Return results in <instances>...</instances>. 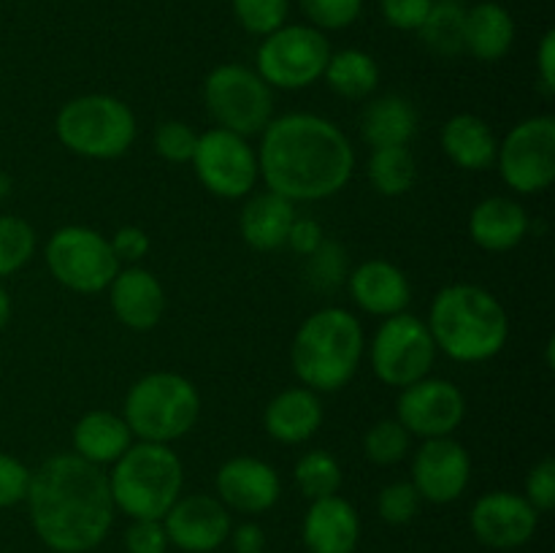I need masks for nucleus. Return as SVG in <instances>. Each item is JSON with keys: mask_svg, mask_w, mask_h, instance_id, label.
<instances>
[{"mask_svg": "<svg viewBox=\"0 0 555 553\" xmlns=\"http://www.w3.org/2000/svg\"><path fill=\"white\" fill-rule=\"evenodd\" d=\"M27 513L38 540L54 553H90L114 526V499L103 466L57 453L30 475Z\"/></svg>", "mask_w": 555, "mask_h": 553, "instance_id": "nucleus-1", "label": "nucleus"}, {"mask_svg": "<svg viewBox=\"0 0 555 553\" xmlns=\"http://www.w3.org/2000/svg\"><path fill=\"white\" fill-rule=\"evenodd\" d=\"M255 152L266 188L293 204L341 193L356 168V152L339 125L309 112L271 119Z\"/></svg>", "mask_w": 555, "mask_h": 553, "instance_id": "nucleus-2", "label": "nucleus"}, {"mask_svg": "<svg viewBox=\"0 0 555 553\" xmlns=\"http://www.w3.org/2000/svg\"><path fill=\"white\" fill-rule=\"evenodd\" d=\"M437 350L455 363L496 358L509 339V318L491 291L455 282L434 296L426 320Z\"/></svg>", "mask_w": 555, "mask_h": 553, "instance_id": "nucleus-3", "label": "nucleus"}, {"mask_svg": "<svg viewBox=\"0 0 555 553\" xmlns=\"http://www.w3.org/2000/svg\"><path fill=\"white\" fill-rule=\"evenodd\" d=\"M366 336L350 309L323 307L309 314L293 336V372L314 394L341 390L361 366Z\"/></svg>", "mask_w": 555, "mask_h": 553, "instance_id": "nucleus-4", "label": "nucleus"}, {"mask_svg": "<svg viewBox=\"0 0 555 553\" xmlns=\"http://www.w3.org/2000/svg\"><path fill=\"white\" fill-rule=\"evenodd\" d=\"M106 475L114 507L122 510L130 520H163L182 497L184 466L171 445L133 442Z\"/></svg>", "mask_w": 555, "mask_h": 553, "instance_id": "nucleus-5", "label": "nucleus"}, {"mask_svg": "<svg viewBox=\"0 0 555 553\" xmlns=\"http://www.w3.org/2000/svg\"><path fill=\"white\" fill-rule=\"evenodd\" d=\"M122 417L139 442L171 445L198 423L201 394L184 374L150 372L130 385Z\"/></svg>", "mask_w": 555, "mask_h": 553, "instance_id": "nucleus-6", "label": "nucleus"}, {"mask_svg": "<svg viewBox=\"0 0 555 553\" xmlns=\"http://www.w3.org/2000/svg\"><path fill=\"white\" fill-rule=\"evenodd\" d=\"M60 144L90 160L122 157L135 141V114L119 98L106 92L70 98L54 119Z\"/></svg>", "mask_w": 555, "mask_h": 553, "instance_id": "nucleus-7", "label": "nucleus"}, {"mask_svg": "<svg viewBox=\"0 0 555 553\" xmlns=\"http://www.w3.org/2000/svg\"><path fill=\"white\" fill-rule=\"evenodd\" d=\"M206 112L231 133L260 136L274 119V90L260 79L258 70L238 63L217 65L204 79Z\"/></svg>", "mask_w": 555, "mask_h": 553, "instance_id": "nucleus-8", "label": "nucleus"}, {"mask_svg": "<svg viewBox=\"0 0 555 553\" xmlns=\"http://www.w3.org/2000/svg\"><path fill=\"white\" fill-rule=\"evenodd\" d=\"M331 57V43L312 25H282L258 47L255 70L271 90H307L323 79Z\"/></svg>", "mask_w": 555, "mask_h": 553, "instance_id": "nucleus-9", "label": "nucleus"}, {"mask_svg": "<svg viewBox=\"0 0 555 553\" xmlns=\"http://www.w3.org/2000/svg\"><path fill=\"white\" fill-rule=\"evenodd\" d=\"M47 266L54 280L68 291L92 296L108 291L122 263L103 233L87 226H65L49 236Z\"/></svg>", "mask_w": 555, "mask_h": 553, "instance_id": "nucleus-10", "label": "nucleus"}, {"mask_svg": "<svg viewBox=\"0 0 555 553\" xmlns=\"http://www.w3.org/2000/svg\"><path fill=\"white\" fill-rule=\"evenodd\" d=\"M434 358H437V345L431 339V331L426 320L412 312L385 318L369 347L374 377L383 380L390 388H406L428 377Z\"/></svg>", "mask_w": 555, "mask_h": 553, "instance_id": "nucleus-11", "label": "nucleus"}, {"mask_svg": "<svg viewBox=\"0 0 555 553\" xmlns=\"http://www.w3.org/2000/svg\"><path fill=\"white\" fill-rule=\"evenodd\" d=\"M496 166L504 184L520 195H537L555 179V117L537 114L515 125L499 141Z\"/></svg>", "mask_w": 555, "mask_h": 553, "instance_id": "nucleus-12", "label": "nucleus"}, {"mask_svg": "<svg viewBox=\"0 0 555 553\" xmlns=\"http://www.w3.org/2000/svg\"><path fill=\"white\" fill-rule=\"evenodd\" d=\"M201 184L217 198H247L260 179L258 152L244 136L211 128L198 136L193 160Z\"/></svg>", "mask_w": 555, "mask_h": 553, "instance_id": "nucleus-13", "label": "nucleus"}, {"mask_svg": "<svg viewBox=\"0 0 555 553\" xmlns=\"http://www.w3.org/2000/svg\"><path fill=\"white\" fill-rule=\"evenodd\" d=\"M466 399L459 385L442 377H423L401 388L396 421L421 439L450 437L464 423Z\"/></svg>", "mask_w": 555, "mask_h": 553, "instance_id": "nucleus-14", "label": "nucleus"}, {"mask_svg": "<svg viewBox=\"0 0 555 553\" xmlns=\"http://www.w3.org/2000/svg\"><path fill=\"white\" fill-rule=\"evenodd\" d=\"M472 480L469 450L453 437L423 439L412 459V486L431 504H450L464 497Z\"/></svg>", "mask_w": 555, "mask_h": 553, "instance_id": "nucleus-15", "label": "nucleus"}, {"mask_svg": "<svg viewBox=\"0 0 555 553\" xmlns=\"http://www.w3.org/2000/svg\"><path fill=\"white\" fill-rule=\"evenodd\" d=\"M168 545L184 553H211L222 548L231 537V510L209 493H188L179 497L163 515Z\"/></svg>", "mask_w": 555, "mask_h": 553, "instance_id": "nucleus-16", "label": "nucleus"}, {"mask_svg": "<svg viewBox=\"0 0 555 553\" xmlns=\"http://www.w3.org/2000/svg\"><path fill=\"white\" fill-rule=\"evenodd\" d=\"M472 535L493 551H515L534 537L540 513L524 493L491 491L482 493L469 515Z\"/></svg>", "mask_w": 555, "mask_h": 553, "instance_id": "nucleus-17", "label": "nucleus"}, {"mask_svg": "<svg viewBox=\"0 0 555 553\" xmlns=\"http://www.w3.org/2000/svg\"><path fill=\"white\" fill-rule=\"evenodd\" d=\"M217 493L228 510L258 515L274 507L282 497V480L271 464L255 455H236L217 470Z\"/></svg>", "mask_w": 555, "mask_h": 553, "instance_id": "nucleus-18", "label": "nucleus"}, {"mask_svg": "<svg viewBox=\"0 0 555 553\" xmlns=\"http://www.w3.org/2000/svg\"><path fill=\"white\" fill-rule=\"evenodd\" d=\"M347 291L356 307L383 320L406 312L412 301V285L404 271L383 258L363 260L361 266H356L347 274Z\"/></svg>", "mask_w": 555, "mask_h": 553, "instance_id": "nucleus-19", "label": "nucleus"}, {"mask_svg": "<svg viewBox=\"0 0 555 553\" xmlns=\"http://www.w3.org/2000/svg\"><path fill=\"white\" fill-rule=\"evenodd\" d=\"M114 318L133 331H150L166 314V291L152 271L141 266L119 269L108 285Z\"/></svg>", "mask_w": 555, "mask_h": 553, "instance_id": "nucleus-20", "label": "nucleus"}, {"mask_svg": "<svg viewBox=\"0 0 555 553\" xmlns=\"http://www.w3.org/2000/svg\"><path fill=\"white\" fill-rule=\"evenodd\" d=\"M309 553H356L361 542V518L345 497L314 499L301 524Z\"/></svg>", "mask_w": 555, "mask_h": 553, "instance_id": "nucleus-21", "label": "nucleus"}, {"mask_svg": "<svg viewBox=\"0 0 555 553\" xmlns=\"http://www.w3.org/2000/svg\"><path fill=\"white\" fill-rule=\"evenodd\" d=\"M323 426V401L320 394L304 388H287L266 404L263 428L282 445H301L312 439Z\"/></svg>", "mask_w": 555, "mask_h": 553, "instance_id": "nucleus-22", "label": "nucleus"}, {"mask_svg": "<svg viewBox=\"0 0 555 553\" xmlns=\"http://www.w3.org/2000/svg\"><path fill=\"white\" fill-rule=\"evenodd\" d=\"M529 233V215L509 195L482 198L469 215V236L486 253H509Z\"/></svg>", "mask_w": 555, "mask_h": 553, "instance_id": "nucleus-23", "label": "nucleus"}, {"mask_svg": "<svg viewBox=\"0 0 555 553\" xmlns=\"http://www.w3.org/2000/svg\"><path fill=\"white\" fill-rule=\"evenodd\" d=\"M293 220H296V204L266 190L244 204L238 215V231L249 247L258 253H271L285 247Z\"/></svg>", "mask_w": 555, "mask_h": 553, "instance_id": "nucleus-24", "label": "nucleus"}, {"mask_svg": "<svg viewBox=\"0 0 555 553\" xmlns=\"http://www.w3.org/2000/svg\"><path fill=\"white\" fill-rule=\"evenodd\" d=\"M442 150L464 171H486L496 163L499 139L477 114H455L442 125Z\"/></svg>", "mask_w": 555, "mask_h": 553, "instance_id": "nucleus-25", "label": "nucleus"}, {"mask_svg": "<svg viewBox=\"0 0 555 553\" xmlns=\"http://www.w3.org/2000/svg\"><path fill=\"white\" fill-rule=\"evenodd\" d=\"M130 445H133V434L117 412L92 410L81 415L74 426V453L95 466L114 464Z\"/></svg>", "mask_w": 555, "mask_h": 553, "instance_id": "nucleus-26", "label": "nucleus"}, {"mask_svg": "<svg viewBox=\"0 0 555 553\" xmlns=\"http://www.w3.org/2000/svg\"><path fill=\"white\" fill-rule=\"evenodd\" d=\"M515 41V20L502 3L482 0L466 11L464 47L480 63H496L507 57Z\"/></svg>", "mask_w": 555, "mask_h": 553, "instance_id": "nucleus-27", "label": "nucleus"}, {"mask_svg": "<svg viewBox=\"0 0 555 553\" xmlns=\"http://www.w3.org/2000/svg\"><path fill=\"white\" fill-rule=\"evenodd\" d=\"M361 133L372 150L406 146L417 133V112L406 98L379 95L361 114Z\"/></svg>", "mask_w": 555, "mask_h": 553, "instance_id": "nucleus-28", "label": "nucleus"}, {"mask_svg": "<svg viewBox=\"0 0 555 553\" xmlns=\"http://www.w3.org/2000/svg\"><path fill=\"white\" fill-rule=\"evenodd\" d=\"M323 79L336 95L347 101H363L377 90L379 65L363 49H341V52H331Z\"/></svg>", "mask_w": 555, "mask_h": 553, "instance_id": "nucleus-29", "label": "nucleus"}, {"mask_svg": "<svg viewBox=\"0 0 555 553\" xmlns=\"http://www.w3.org/2000/svg\"><path fill=\"white\" fill-rule=\"evenodd\" d=\"M466 9L459 0H434L426 22L421 25L417 36L439 57H459L466 52Z\"/></svg>", "mask_w": 555, "mask_h": 553, "instance_id": "nucleus-30", "label": "nucleus"}, {"mask_svg": "<svg viewBox=\"0 0 555 553\" xmlns=\"http://www.w3.org/2000/svg\"><path fill=\"white\" fill-rule=\"evenodd\" d=\"M369 182L385 198L410 193L417 182V163L410 146H379L369 157Z\"/></svg>", "mask_w": 555, "mask_h": 553, "instance_id": "nucleus-31", "label": "nucleus"}, {"mask_svg": "<svg viewBox=\"0 0 555 553\" xmlns=\"http://www.w3.org/2000/svg\"><path fill=\"white\" fill-rule=\"evenodd\" d=\"M293 477H296V486L301 488V493L309 502L334 497L341 488V466L328 450H309V453H304L298 459Z\"/></svg>", "mask_w": 555, "mask_h": 553, "instance_id": "nucleus-32", "label": "nucleus"}, {"mask_svg": "<svg viewBox=\"0 0 555 553\" xmlns=\"http://www.w3.org/2000/svg\"><path fill=\"white\" fill-rule=\"evenodd\" d=\"M347 253L339 242L323 239L314 253L307 255V266H304V276L307 285L318 293H334L341 282H347Z\"/></svg>", "mask_w": 555, "mask_h": 553, "instance_id": "nucleus-33", "label": "nucleus"}, {"mask_svg": "<svg viewBox=\"0 0 555 553\" xmlns=\"http://www.w3.org/2000/svg\"><path fill=\"white\" fill-rule=\"evenodd\" d=\"M36 253V231L16 215H0V280L20 271Z\"/></svg>", "mask_w": 555, "mask_h": 553, "instance_id": "nucleus-34", "label": "nucleus"}, {"mask_svg": "<svg viewBox=\"0 0 555 553\" xmlns=\"http://www.w3.org/2000/svg\"><path fill=\"white\" fill-rule=\"evenodd\" d=\"M410 439L412 434L401 426L396 417H385L377 421L363 437V453L372 464L377 466H393L406 459L410 453Z\"/></svg>", "mask_w": 555, "mask_h": 553, "instance_id": "nucleus-35", "label": "nucleus"}, {"mask_svg": "<svg viewBox=\"0 0 555 553\" xmlns=\"http://www.w3.org/2000/svg\"><path fill=\"white\" fill-rule=\"evenodd\" d=\"M233 14L249 36L266 38L287 25L291 0H233Z\"/></svg>", "mask_w": 555, "mask_h": 553, "instance_id": "nucleus-36", "label": "nucleus"}, {"mask_svg": "<svg viewBox=\"0 0 555 553\" xmlns=\"http://www.w3.org/2000/svg\"><path fill=\"white\" fill-rule=\"evenodd\" d=\"M309 25L318 30H345L361 16L363 0H298Z\"/></svg>", "mask_w": 555, "mask_h": 553, "instance_id": "nucleus-37", "label": "nucleus"}, {"mask_svg": "<svg viewBox=\"0 0 555 553\" xmlns=\"http://www.w3.org/2000/svg\"><path fill=\"white\" fill-rule=\"evenodd\" d=\"M421 493L415 491V486L406 480L390 483L379 491L377 497V513L385 524L390 526H406L410 520H415L417 510H421Z\"/></svg>", "mask_w": 555, "mask_h": 553, "instance_id": "nucleus-38", "label": "nucleus"}, {"mask_svg": "<svg viewBox=\"0 0 555 553\" xmlns=\"http://www.w3.org/2000/svg\"><path fill=\"white\" fill-rule=\"evenodd\" d=\"M155 152L168 163H190L193 160L195 144H198V133L190 128L188 123L179 119H168L160 123L155 130Z\"/></svg>", "mask_w": 555, "mask_h": 553, "instance_id": "nucleus-39", "label": "nucleus"}, {"mask_svg": "<svg viewBox=\"0 0 555 553\" xmlns=\"http://www.w3.org/2000/svg\"><path fill=\"white\" fill-rule=\"evenodd\" d=\"M33 472L14 455L0 450V510L25 502Z\"/></svg>", "mask_w": 555, "mask_h": 553, "instance_id": "nucleus-40", "label": "nucleus"}, {"mask_svg": "<svg viewBox=\"0 0 555 553\" xmlns=\"http://www.w3.org/2000/svg\"><path fill=\"white\" fill-rule=\"evenodd\" d=\"M524 497L529 499L531 507L537 513H551L555 507V461L542 459L526 475V491Z\"/></svg>", "mask_w": 555, "mask_h": 553, "instance_id": "nucleus-41", "label": "nucleus"}, {"mask_svg": "<svg viewBox=\"0 0 555 553\" xmlns=\"http://www.w3.org/2000/svg\"><path fill=\"white\" fill-rule=\"evenodd\" d=\"M125 548H128V553H166L168 535L163 520L157 518L130 520L128 531H125Z\"/></svg>", "mask_w": 555, "mask_h": 553, "instance_id": "nucleus-42", "label": "nucleus"}, {"mask_svg": "<svg viewBox=\"0 0 555 553\" xmlns=\"http://www.w3.org/2000/svg\"><path fill=\"white\" fill-rule=\"evenodd\" d=\"M431 5L434 0H383V16L396 30L417 33Z\"/></svg>", "mask_w": 555, "mask_h": 553, "instance_id": "nucleus-43", "label": "nucleus"}, {"mask_svg": "<svg viewBox=\"0 0 555 553\" xmlns=\"http://www.w3.org/2000/svg\"><path fill=\"white\" fill-rule=\"evenodd\" d=\"M108 244H112L119 263L135 266L139 260L146 258V253H150V236H146L144 228L139 226H122L119 231H114Z\"/></svg>", "mask_w": 555, "mask_h": 553, "instance_id": "nucleus-44", "label": "nucleus"}, {"mask_svg": "<svg viewBox=\"0 0 555 553\" xmlns=\"http://www.w3.org/2000/svg\"><path fill=\"white\" fill-rule=\"evenodd\" d=\"M323 226L318 220H312V217H296L291 226V233H287V247L307 258L309 253H314L323 244Z\"/></svg>", "mask_w": 555, "mask_h": 553, "instance_id": "nucleus-45", "label": "nucleus"}, {"mask_svg": "<svg viewBox=\"0 0 555 553\" xmlns=\"http://www.w3.org/2000/svg\"><path fill=\"white\" fill-rule=\"evenodd\" d=\"M537 74H540V85L547 95L555 92V30H547L542 36L540 49H537Z\"/></svg>", "mask_w": 555, "mask_h": 553, "instance_id": "nucleus-46", "label": "nucleus"}, {"mask_svg": "<svg viewBox=\"0 0 555 553\" xmlns=\"http://www.w3.org/2000/svg\"><path fill=\"white\" fill-rule=\"evenodd\" d=\"M228 540L233 542V551L236 553H260L266 551V531L260 529L258 524L247 520V524H238L236 529H231V537Z\"/></svg>", "mask_w": 555, "mask_h": 553, "instance_id": "nucleus-47", "label": "nucleus"}, {"mask_svg": "<svg viewBox=\"0 0 555 553\" xmlns=\"http://www.w3.org/2000/svg\"><path fill=\"white\" fill-rule=\"evenodd\" d=\"M9 320H11V296H9V291L0 285V331L9 325Z\"/></svg>", "mask_w": 555, "mask_h": 553, "instance_id": "nucleus-48", "label": "nucleus"}, {"mask_svg": "<svg viewBox=\"0 0 555 553\" xmlns=\"http://www.w3.org/2000/svg\"><path fill=\"white\" fill-rule=\"evenodd\" d=\"M0 193H3V179H0Z\"/></svg>", "mask_w": 555, "mask_h": 553, "instance_id": "nucleus-49", "label": "nucleus"}, {"mask_svg": "<svg viewBox=\"0 0 555 553\" xmlns=\"http://www.w3.org/2000/svg\"><path fill=\"white\" fill-rule=\"evenodd\" d=\"M260 553H266V551H260Z\"/></svg>", "mask_w": 555, "mask_h": 553, "instance_id": "nucleus-50", "label": "nucleus"}]
</instances>
